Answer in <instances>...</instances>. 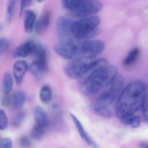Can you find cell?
Returning <instances> with one entry per match:
<instances>
[{
  "label": "cell",
  "instance_id": "obj_1",
  "mask_svg": "<svg viewBox=\"0 0 148 148\" xmlns=\"http://www.w3.org/2000/svg\"><path fill=\"white\" fill-rule=\"evenodd\" d=\"M146 86L139 80L129 84L122 90L117 102L115 114L120 119L124 116L134 114L142 107L147 95Z\"/></svg>",
  "mask_w": 148,
  "mask_h": 148
},
{
  "label": "cell",
  "instance_id": "obj_2",
  "mask_svg": "<svg viewBox=\"0 0 148 148\" xmlns=\"http://www.w3.org/2000/svg\"><path fill=\"white\" fill-rule=\"evenodd\" d=\"M105 44L100 40H88L76 43H58L54 45L55 52L66 59L94 58L104 50Z\"/></svg>",
  "mask_w": 148,
  "mask_h": 148
},
{
  "label": "cell",
  "instance_id": "obj_3",
  "mask_svg": "<svg viewBox=\"0 0 148 148\" xmlns=\"http://www.w3.org/2000/svg\"><path fill=\"white\" fill-rule=\"evenodd\" d=\"M123 80L120 77H116L110 84V86L97 99L94 110L95 113L104 117H112L116 112V106L122 91Z\"/></svg>",
  "mask_w": 148,
  "mask_h": 148
},
{
  "label": "cell",
  "instance_id": "obj_4",
  "mask_svg": "<svg viewBox=\"0 0 148 148\" xmlns=\"http://www.w3.org/2000/svg\"><path fill=\"white\" fill-rule=\"evenodd\" d=\"M118 70L114 66H108L98 71L81 84L80 90L86 96L93 95L110 85L117 76Z\"/></svg>",
  "mask_w": 148,
  "mask_h": 148
},
{
  "label": "cell",
  "instance_id": "obj_5",
  "mask_svg": "<svg viewBox=\"0 0 148 148\" xmlns=\"http://www.w3.org/2000/svg\"><path fill=\"white\" fill-rule=\"evenodd\" d=\"M100 20L97 16H91L73 20L71 25L72 35L76 43L90 40L100 34L98 27Z\"/></svg>",
  "mask_w": 148,
  "mask_h": 148
},
{
  "label": "cell",
  "instance_id": "obj_6",
  "mask_svg": "<svg viewBox=\"0 0 148 148\" xmlns=\"http://www.w3.org/2000/svg\"><path fill=\"white\" fill-rule=\"evenodd\" d=\"M63 7L73 18L92 16L100 12L103 5L97 0H61Z\"/></svg>",
  "mask_w": 148,
  "mask_h": 148
},
{
  "label": "cell",
  "instance_id": "obj_7",
  "mask_svg": "<svg viewBox=\"0 0 148 148\" xmlns=\"http://www.w3.org/2000/svg\"><path fill=\"white\" fill-rule=\"evenodd\" d=\"M95 60L94 58L73 60L64 67V72L72 79L81 77L88 70Z\"/></svg>",
  "mask_w": 148,
  "mask_h": 148
},
{
  "label": "cell",
  "instance_id": "obj_8",
  "mask_svg": "<svg viewBox=\"0 0 148 148\" xmlns=\"http://www.w3.org/2000/svg\"><path fill=\"white\" fill-rule=\"evenodd\" d=\"M73 20L65 16L60 17L57 22V33L60 42L76 43L71 31V25Z\"/></svg>",
  "mask_w": 148,
  "mask_h": 148
},
{
  "label": "cell",
  "instance_id": "obj_9",
  "mask_svg": "<svg viewBox=\"0 0 148 148\" xmlns=\"http://www.w3.org/2000/svg\"><path fill=\"white\" fill-rule=\"evenodd\" d=\"M37 44L32 40L24 42L16 47L14 52V56L16 58H25L32 54Z\"/></svg>",
  "mask_w": 148,
  "mask_h": 148
},
{
  "label": "cell",
  "instance_id": "obj_10",
  "mask_svg": "<svg viewBox=\"0 0 148 148\" xmlns=\"http://www.w3.org/2000/svg\"><path fill=\"white\" fill-rule=\"evenodd\" d=\"M29 66L25 60H19L14 63L13 67V73L17 84H22L25 74Z\"/></svg>",
  "mask_w": 148,
  "mask_h": 148
},
{
  "label": "cell",
  "instance_id": "obj_11",
  "mask_svg": "<svg viewBox=\"0 0 148 148\" xmlns=\"http://www.w3.org/2000/svg\"><path fill=\"white\" fill-rule=\"evenodd\" d=\"M109 66V63L107 60L104 58L95 59L92 64L87 70L86 73L83 76L79 79L80 84L84 83L89 77L98 71Z\"/></svg>",
  "mask_w": 148,
  "mask_h": 148
},
{
  "label": "cell",
  "instance_id": "obj_12",
  "mask_svg": "<svg viewBox=\"0 0 148 148\" xmlns=\"http://www.w3.org/2000/svg\"><path fill=\"white\" fill-rule=\"evenodd\" d=\"M51 21V13L47 11L45 12L36 21L34 31L38 35H41L47 31Z\"/></svg>",
  "mask_w": 148,
  "mask_h": 148
},
{
  "label": "cell",
  "instance_id": "obj_13",
  "mask_svg": "<svg viewBox=\"0 0 148 148\" xmlns=\"http://www.w3.org/2000/svg\"><path fill=\"white\" fill-rule=\"evenodd\" d=\"M70 116L76 125L77 130L81 138L90 146L94 148L98 147L97 144L90 137L89 134L85 130L84 128L83 127L80 121L77 118V117L72 114H70Z\"/></svg>",
  "mask_w": 148,
  "mask_h": 148
},
{
  "label": "cell",
  "instance_id": "obj_14",
  "mask_svg": "<svg viewBox=\"0 0 148 148\" xmlns=\"http://www.w3.org/2000/svg\"><path fill=\"white\" fill-rule=\"evenodd\" d=\"M47 69V62H43L36 60L32 62L30 66L29 70L32 74L39 80L42 77L44 73Z\"/></svg>",
  "mask_w": 148,
  "mask_h": 148
},
{
  "label": "cell",
  "instance_id": "obj_15",
  "mask_svg": "<svg viewBox=\"0 0 148 148\" xmlns=\"http://www.w3.org/2000/svg\"><path fill=\"white\" fill-rule=\"evenodd\" d=\"M36 15L32 10H27L24 14V27L25 32L27 34H31L34 31L36 22Z\"/></svg>",
  "mask_w": 148,
  "mask_h": 148
},
{
  "label": "cell",
  "instance_id": "obj_16",
  "mask_svg": "<svg viewBox=\"0 0 148 148\" xmlns=\"http://www.w3.org/2000/svg\"><path fill=\"white\" fill-rule=\"evenodd\" d=\"M34 117L37 124L47 128L49 124V119L47 112L40 106L35 107Z\"/></svg>",
  "mask_w": 148,
  "mask_h": 148
},
{
  "label": "cell",
  "instance_id": "obj_17",
  "mask_svg": "<svg viewBox=\"0 0 148 148\" xmlns=\"http://www.w3.org/2000/svg\"><path fill=\"white\" fill-rule=\"evenodd\" d=\"M26 101V96L24 92L18 90L14 92L12 97V103L15 110L22 109Z\"/></svg>",
  "mask_w": 148,
  "mask_h": 148
},
{
  "label": "cell",
  "instance_id": "obj_18",
  "mask_svg": "<svg viewBox=\"0 0 148 148\" xmlns=\"http://www.w3.org/2000/svg\"><path fill=\"white\" fill-rule=\"evenodd\" d=\"M140 51L138 48H134L130 51L123 62L124 66L130 67L135 64L140 56Z\"/></svg>",
  "mask_w": 148,
  "mask_h": 148
},
{
  "label": "cell",
  "instance_id": "obj_19",
  "mask_svg": "<svg viewBox=\"0 0 148 148\" xmlns=\"http://www.w3.org/2000/svg\"><path fill=\"white\" fill-rule=\"evenodd\" d=\"M14 79L12 76L9 72L5 73L2 79V91L5 95L9 94L12 90Z\"/></svg>",
  "mask_w": 148,
  "mask_h": 148
},
{
  "label": "cell",
  "instance_id": "obj_20",
  "mask_svg": "<svg viewBox=\"0 0 148 148\" xmlns=\"http://www.w3.org/2000/svg\"><path fill=\"white\" fill-rule=\"evenodd\" d=\"M121 123L125 125L131 126L133 128L138 127L140 124V118L134 114H129L120 119Z\"/></svg>",
  "mask_w": 148,
  "mask_h": 148
},
{
  "label": "cell",
  "instance_id": "obj_21",
  "mask_svg": "<svg viewBox=\"0 0 148 148\" xmlns=\"http://www.w3.org/2000/svg\"><path fill=\"white\" fill-rule=\"evenodd\" d=\"M40 99L42 103H48L52 97V90L50 86L45 85L42 86L40 90Z\"/></svg>",
  "mask_w": 148,
  "mask_h": 148
},
{
  "label": "cell",
  "instance_id": "obj_22",
  "mask_svg": "<svg viewBox=\"0 0 148 148\" xmlns=\"http://www.w3.org/2000/svg\"><path fill=\"white\" fill-rule=\"evenodd\" d=\"M16 3V0H7L5 14V23L7 25H10L12 22Z\"/></svg>",
  "mask_w": 148,
  "mask_h": 148
},
{
  "label": "cell",
  "instance_id": "obj_23",
  "mask_svg": "<svg viewBox=\"0 0 148 148\" xmlns=\"http://www.w3.org/2000/svg\"><path fill=\"white\" fill-rule=\"evenodd\" d=\"M32 54H33L36 60L47 62L46 51L44 47L41 45L37 44L35 50Z\"/></svg>",
  "mask_w": 148,
  "mask_h": 148
},
{
  "label": "cell",
  "instance_id": "obj_24",
  "mask_svg": "<svg viewBox=\"0 0 148 148\" xmlns=\"http://www.w3.org/2000/svg\"><path fill=\"white\" fill-rule=\"evenodd\" d=\"M25 113L23 112H19L16 113L12 119L11 124L14 128H18L21 126L25 118Z\"/></svg>",
  "mask_w": 148,
  "mask_h": 148
},
{
  "label": "cell",
  "instance_id": "obj_25",
  "mask_svg": "<svg viewBox=\"0 0 148 148\" xmlns=\"http://www.w3.org/2000/svg\"><path fill=\"white\" fill-rule=\"evenodd\" d=\"M47 128L37 124L32 129L31 136L33 139H37L42 137L46 132Z\"/></svg>",
  "mask_w": 148,
  "mask_h": 148
},
{
  "label": "cell",
  "instance_id": "obj_26",
  "mask_svg": "<svg viewBox=\"0 0 148 148\" xmlns=\"http://www.w3.org/2000/svg\"><path fill=\"white\" fill-rule=\"evenodd\" d=\"M8 120L5 112L2 109H0V130H4L8 126Z\"/></svg>",
  "mask_w": 148,
  "mask_h": 148
},
{
  "label": "cell",
  "instance_id": "obj_27",
  "mask_svg": "<svg viewBox=\"0 0 148 148\" xmlns=\"http://www.w3.org/2000/svg\"><path fill=\"white\" fill-rule=\"evenodd\" d=\"M10 42L6 38H0V55L5 54L10 47Z\"/></svg>",
  "mask_w": 148,
  "mask_h": 148
},
{
  "label": "cell",
  "instance_id": "obj_28",
  "mask_svg": "<svg viewBox=\"0 0 148 148\" xmlns=\"http://www.w3.org/2000/svg\"><path fill=\"white\" fill-rule=\"evenodd\" d=\"M13 147L12 139L9 138H4L0 140V148H11Z\"/></svg>",
  "mask_w": 148,
  "mask_h": 148
},
{
  "label": "cell",
  "instance_id": "obj_29",
  "mask_svg": "<svg viewBox=\"0 0 148 148\" xmlns=\"http://www.w3.org/2000/svg\"><path fill=\"white\" fill-rule=\"evenodd\" d=\"M143 109V114L144 117L146 122L148 121V95H146L144 99L142 104V107Z\"/></svg>",
  "mask_w": 148,
  "mask_h": 148
},
{
  "label": "cell",
  "instance_id": "obj_30",
  "mask_svg": "<svg viewBox=\"0 0 148 148\" xmlns=\"http://www.w3.org/2000/svg\"><path fill=\"white\" fill-rule=\"evenodd\" d=\"M12 103V97L9 94H6L1 100V104L4 107L8 108L9 107Z\"/></svg>",
  "mask_w": 148,
  "mask_h": 148
},
{
  "label": "cell",
  "instance_id": "obj_31",
  "mask_svg": "<svg viewBox=\"0 0 148 148\" xmlns=\"http://www.w3.org/2000/svg\"><path fill=\"white\" fill-rule=\"evenodd\" d=\"M19 143L21 146L22 147H29L31 145V141L26 136L21 137L20 139Z\"/></svg>",
  "mask_w": 148,
  "mask_h": 148
},
{
  "label": "cell",
  "instance_id": "obj_32",
  "mask_svg": "<svg viewBox=\"0 0 148 148\" xmlns=\"http://www.w3.org/2000/svg\"><path fill=\"white\" fill-rule=\"evenodd\" d=\"M33 0H21V12H22L24 8L27 7L31 6L32 4Z\"/></svg>",
  "mask_w": 148,
  "mask_h": 148
},
{
  "label": "cell",
  "instance_id": "obj_33",
  "mask_svg": "<svg viewBox=\"0 0 148 148\" xmlns=\"http://www.w3.org/2000/svg\"><path fill=\"white\" fill-rule=\"evenodd\" d=\"M138 146L140 148H147L148 147V143L147 142H145V141L140 142L138 143Z\"/></svg>",
  "mask_w": 148,
  "mask_h": 148
},
{
  "label": "cell",
  "instance_id": "obj_34",
  "mask_svg": "<svg viewBox=\"0 0 148 148\" xmlns=\"http://www.w3.org/2000/svg\"><path fill=\"white\" fill-rule=\"evenodd\" d=\"M45 1H46V0H37V1L39 2V3H42V2H44Z\"/></svg>",
  "mask_w": 148,
  "mask_h": 148
},
{
  "label": "cell",
  "instance_id": "obj_35",
  "mask_svg": "<svg viewBox=\"0 0 148 148\" xmlns=\"http://www.w3.org/2000/svg\"><path fill=\"white\" fill-rule=\"evenodd\" d=\"M0 140H1V138H0Z\"/></svg>",
  "mask_w": 148,
  "mask_h": 148
}]
</instances>
